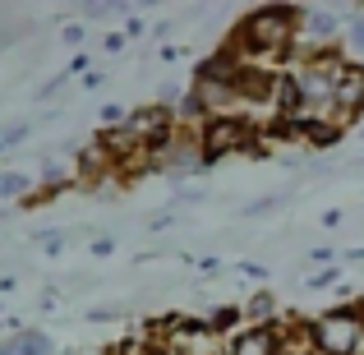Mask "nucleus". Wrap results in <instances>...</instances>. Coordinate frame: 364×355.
<instances>
[{
    "mask_svg": "<svg viewBox=\"0 0 364 355\" xmlns=\"http://www.w3.org/2000/svg\"><path fill=\"white\" fill-rule=\"evenodd\" d=\"M300 18L304 9L295 5H263V9H249V14L235 23L231 46L226 51L245 65H263V60H286L295 46V33H300Z\"/></svg>",
    "mask_w": 364,
    "mask_h": 355,
    "instance_id": "f257e3e1",
    "label": "nucleus"
},
{
    "mask_svg": "<svg viewBox=\"0 0 364 355\" xmlns=\"http://www.w3.org/2000/svg\"><path fill=\"white\" fill-rule=\"evenodd\" d=\"M314 355H360L364 351V300L328 309L309 323Z\"/></svg>",
    "mask_w": 364,
    "mask_h": 355,
    "instance_id": "f03ea898",
    "label": "nucleus"
},
{
    "mask_svg": "<svg viewBox=\"0 0 364 355\" xmlns=\"http://www.w3.org/2000/svg\"><path fill=\"white\" fill-rule=\"evenodd\" d=\"M258 148V124L231 111V116H208L198 124V152H203V166L222 157H240V152H254Z\"/></svg>",
    "mask_w": 364,
    "mask_h": 355,
    "instance_id": "7ed1b4c3",
    "label": "nucleus"
},
{
    "mask_svg": "<svg viewBox=\"0 0 364 355\" xmlns=\"http://www.w3.org/2000/svg\"><path fill=\"white\" fill-rule=\"evenodd\" d=\"M226 355H286V337L277 323H267V328L245 323L235 337H226Z\"/></svg>",
    "mask_w": 364,
    "mask_h": 355,
    "instance_id": "20e7f679",
    "label": "nucleus"
},
{
    "mask_svg": "<svg viewBox=\"0 0 364 355\" xmlns=\"http://www.w3.org/2000/svg\"><path fill=\"white\" fill-rule=\"evenodd\" d=\"M332 116H341V120H355L360 111H364V65H341V74H337V88H332Z\"/></svg>",
    "mask_w": 364,
    "mask_h": 355,
    "instance_id": "39448f33",
    "label": "nucleus"
},
{
    "mask_svg": "<svg viewBox=\"0 0 364 355\" xmlns=\"http://www.w3.org/2000/svg\"><path fill=\"white\" fill-rule=\"evenodd\" d=\"M5 346V355H55V341L46 337V332H14V337H5L0 341Z\"/></svg>",
    "mask_w": 364,
    "mask_h": 355,
    "instance_id": "423d86ee",
    "label": "nucleus"
},
{
    "mask_svg": "<svg viewBox=\"0 0 364 355\" xmlns=\"http://www.w3.org/2000/svg\"><path fill=\"white\" fill-rule=\"evenodd\" d=\"M300 33H309L314 42H328V37H337V33H341V18H337V14H328V9H304Z\"/></svg>",
    "mask_w": 364,
    "mask_h": 355,
    "instance_id": "0eeeda50",
    "label": "nucleus"
},
{
    "mask_svg": "<svg viewBox=\"0 0 364 355\" xmlns=\"http://www.w3.org/2000/svg\"><path fill=\"white\" fill-rule=\"evenodd\" d=\"M245 323H258V328L277 323V295H272V291L249 295V300H245Z\"/></svg>",
    "mask_w": 364,
    "mask_h": 355,
    "instance_id": "6e6552de",
    "label": "nucleus"
},
{
    "mask_svg": "<svg viewBox=\"0 0 364 355\" xmlns=\"http://www.w3.org/2000/svg\"><path fill=\"white\" fill-rule=\"evenodd\" d=\"M28 189H33V176H23V171H0V203H5V198H23Z\"/></svg>",
    "mask_w": 364,
    "mask_h": 355,
    "instance_id": "1a4fd4ad",
    "label": "nucleus"
},
{
    "mask_svg": "<svg viewBox=\"0 0 364 355\" xmlns=\"http://www.w3.org/2000/svg\"><path fill=\"white\" fill-rule=\"evenodd\" d=\"M337 282H341V267H323V272L304 277V291H328V286H337Z\"/></svg>",
    "mask_w": 364,
    "mask_h": 355,
    "instance_id": "9d476101",
    "label": "nucleus"
},
{
    "mask_svg": "<svg viewBox=\"0 0 364 355\" xmlns=\"http://www.w3.org/2000/svg\"><path fill=\"white\" fill-rule=\"evenodd\" d=\"M240 277H249V282H267V277H272V267H263L258 258H245V263H240Z\"/></svg>",
    "mask_w": 364,
    "mask_h": 355,
    "instance_id": "9b49d317",
    "label": "nucleus"
},
{
    "mask_svg": "<svg viewBox=\"0 0 364 355\" xmlns=\"http://www.w3.org/2000/svg\"><path fill=\"white\" fill-rule=\"evenodd\" d=\"M346 37L364 51V14H350V18H346Z\"/></svg>",
    "mask_w": 364,
    "mask_h": 355,
    "instance_id": "f8f14e48",
    "label": "nucleus"
},
{
    "mask_svg": "<svg viewBox=\"0 0 364 355\" xmlns=\"http://www.w3.org/2000/svg\"><path fill=\"white\" fill-rule=\"evenodd\" d=\"M28 139V124H9V129H0V148H9V143H23Z\"/></svg>",
    "mask_w": 364,
    "mask_h": 355,
    "instance_id": "ddd939ff",
    "label": "nucleus"
},
{
    "mask_svg": "<svg viewBox=\"0 0 364 355\" xmlns=\"http://www.w3.org/2000/svg\"><path fill=\"white\" fill-rule=\"evenodd\" d=\"M194 267H198V277H222V272H226V263H222V258H198Z\"/></svg>",
    "mask_w": 364,
    "mask_h": 355,
    "instance_id": "4468645a",
    "label": "nucleus"
},
{
    "mask_svg": "<svg viewBox=\"0 0 364 355\" xmlns=\"http://www.w3.org/2000/svg\"><path fill=\"white\" fill-rule=\"evenodd\" d=\"M42 249H46V254H60V249H65V235L60 231H46L42 235Z\"/></svg>",
    "mask_w": 364,
    "mask_h": 355,
    "instance_id": "2eb2a0df",
    "label": "nucleus"
},
{
    "mask_svg": "<svg viewBox=\"0 0 364 355\" xmlns=\"http://www.w3.org/2000/svg\"><path fill=\"white\" fill-rule=\"evenodd\" d=\"M111 249H116V240H111V235H102V240H92V254H97V258H107V254H111Z\"/></svg>",
    "mask_w": 364,
    "mask_h": 355,
    "instance_id": "dca6fc26",
    "label": "nucleus"
},
{
    "mask_svg": "<svg viewBox=\"0 0 364 355\" xmlns=\"http://www.w3.org/2000/svg\"><path fill=\"white\" fill-rule=\"evenodd\" d=\"M88 65H92V60H88V55H74V60H70V74H83V79H88V74H92V70H88Z\"/></svg>",
    "mask_w": 364,
    "mask_h": 355,
    "instance_id": "f3484780",
    "label": "nucleus"
},
{
    "mask_svg": "<svg viewBox=\"0 0 364 355\" xmlns=\"http://www.w3.org/2000/svg\"><path fill=\"white\" fill-rule=\"evenodd\" d=\"M102 46H107L111 55H120V51H124V33H111V37H107V42H102Z\"/></svg>",
    "mask_w": 364,
    "mask_h": 355,
    "instance_id": "a211bd4d",
    "label": "nucleus"
},
{
    "mask_svg": "<svg viewBox=\"0 0 364 355\" xmlns=\"http://www.w3.org/2000/svg\"><path fill=\"white\" fill-rule=\"evenodd\" d=\"M102 83H107V74H97V70H92V74H88V79H83V83H79V88H88V92H97V88H102Z\"/></svg>",
    "mask_w": 364,
    "mask_h": 355,
    "instance_id": "6ab92c4d",
    "label": "nucleus"
},
{
    "mask_svg": "<svg viewBox=\"0 0 364 355\" xmlns=\"http://www.w3.org/2000/svg\"><path fill=\"white\" fill-rule=\"evenodd\" d=\"M65 42L79 46V42H83V23H70V28H65Z\"/></svg>",
    "mask_w": 364,
    "mask_h": 355,
    "instance_id": "aec40b11",
    "label": "nucleus"
},
{
    "mask_svg": "<svg viewBox=\"0 0 364 355\" xmlns=\"http://www.w3.org/2000/svg\"><path fill=\"white\" fill-rule=\"evenodd\" d=\"M111 9H116V5H83V14H88V18H107Z\"/></svg>",
    "mask_w": 364,
    "mask_h": 355,
    "instance_id": "412c9836",
    "label": "nucleus"
},
{
    "mask_svg": "<svg viewBox=\"0 0 364 355\" xmlns=\"http://www.w3.org/2000/svg\"><path fill=\"white\" fill-rule=\"evenodd\" d=\"M171 222H176V213H161V217H152V231H166Z\"/></svg>",
    "mask_w": 364,
    "mask_h": 355,
    "instance_id": "4be33fe9",
    "label": "nucleus"
},
{
    "mask_svg": "<svg viewBox=\"0 0 364 355\" xmlns=\"http://www.w3.org/2000/svg\"><path fill=\"white\" fill-rule=\"evenodd\" d=\"M0 314H5V300H0Z\"/></svg>",
    "mask_w": 364,
    "mask_h": 355,
    "instance_id": "5701e85b",
    "label": "nucleus"
}]
</instances>
